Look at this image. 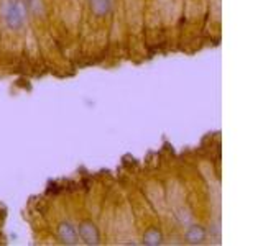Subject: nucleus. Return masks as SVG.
Returning a JSON list of instances; mask_svg holds the SVG:
<instances>
[{
	"label": "nucleus",
	"instance_id": "nucleus-1",
	"mask_svg": "<svg viewBox=\"0 0 263 246\" xmlns=\"http://www.w3.org/2000/svg\"><path fill=\"white\" fill-rule=\"evenodd\" d=\"M27 12L25 5L22 0H8L5 12H3V20L10 30H20L25 25Z\"/></svg>",
	"mask_w": 263,
	"mask_h": 246
},
{
	"label": "nucleus",
	"instance_id": "nucleus-2",
	"mask_svg": "<svg viewBox=\"0 0 263 246\" xmlns=\"http://www.w3.org/2000/svg\"><path fill=\"white\" fill-rule=\"evenodd\" d=\"M77 235H79V238L82 240V243H86L89 246H96L100 243L99 228H97L94 221H91V220L81 221L79 226H77Z\"/></svg>",
	"mask_w": 263,
	"mask_h": 246
},
{
	"label": "nucleus",
	"instance_id": "nucleus-3",
	"mask_svg": "<svg viewBox=\"0 0 263 246\" xmlns=\"http://www.w3.org/2000/svg\"><path fill=\"white\" fill-rule=\"evenodd\" d=\"M58 236H60L61 243L65 245H76L77 240H79V235H77V228L71 221H63L58 226Z\"/></svg>",
	"mask_w": 263,
	"mask_h": 246
},
{
	"label": "nucleus",
	"instance_id": "nucleus-4",
	"mask_svg": "<svg viewBox=\"0 0 263 246\" xmlns=\"http://www.w3.org/2000/svg\"><path fill=\"white\" fill-rule=\"evenodd\" d=\"M206 236H207V231L201 225L188 226L186 233H184V238H186L188 243H191V245H201L202 241L206 240Z\"/></svg>",
	"mask_w": 263,
	"mask_h": 246
},
{
	"label": "nucleus",
	"instance_id": "nucleus-5",
	"mask_svg": "<svg viewBox=\"0 0 263 246\" xmlns=\"http://www.w3.org/2000/svg\"><path fill=\"white\" fill-rule=\"evenodd\" d=\"M89 5L96 17H105L112 10V0H89Z\"/></svg>",
	"mask_w": 263,
	"mask_h": 246
},
{
	"label": "nucleus",
	"instance_id": "nucleus-6",
	"mask_svg": "<svg viewBox=\"0 0 263 246\" xmlns=\"http://www.w3.org/2000/svg\"><path fill=\"white\" fill-rule=\"evenodd\" d=\"M143 243L148 246H158L163 243V233L158 228H148L143 233Z\"/></svg>",
	"mask_w": 263,
	"mask_h": 246
}]
</instances>
